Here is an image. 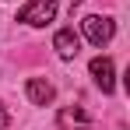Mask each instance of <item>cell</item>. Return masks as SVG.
<instances>
[{"label": "cell", "mask_w": 130, "mask_h": 130, "mask_svg": "<svg viewBox=\"0 0 130 130\" xmlns=\"http://www.w3.org/2000/svg\"><path fill=\"white\" fill-rule=\"evenodd\" d=\"M25 91H28V99H32L35 106H49V102H53V95H56L53 85H49L46 77H32V81L25 85Z\"/></svg>", "instance_id": "6"}, {"label": "cell", "mask_w": 130, "mask_h": 130, "mask_svg": "<svg viewBox=\"0 0 130 130\" xmlns=\"http://www.w3.org/2000/svg\"><path fill=\"white\" fill-rule=\"evenodd\" d=\"M81 28H85V39L91 46H106L112 35H116V25H112V18H106V14H88L85 21H81Z\"/></svg>", "instance_id": "2"}, {"label": "cell", "mask_w": 130, "mask_h": 130, "mask_svg": "<svg viewBox=\"0 0 130 130\" xmlns=\"http://www.w3.org/2000/svg\"><path fill=\"white\" fill-rule=\"evenodd\" d=\"M56 127L60 130H88L91 127V116L85 112V106H67L56 116Z\"/></svg>", "instance_id": "3"}, {"label": "cell", "mask_w": 130, "mask_h": 130, "mask_svg": "<svg viewBox=\"0 0 130 130\" xmlns=\"http://www.w3.org/2000/svg\"><path fill=\"white\" fill-rule=\"evenodd\" d=\"M0 130H7V112H4V106H0Z\"/></svg>", "instance_id": "7"}, {"label": "cell", "mask_w": 130, "mask_h": 130, "mask_svg": "<svg viewBox=\"0 0 130 130\" xmlns=\"http://www.w3.org/2000/svg\"><path fill=\"white\" fill-rule=\"evenodd\" d=\"M88 70H91L95 85L102 88V95H109V91L116 88V81H112V60H109V56H95V60L88 63Z\"/></svg>", "instance_id": "5"}, {"label": "cell", "mask_w": 130, "mask_h": 130, "mask_svg": "<svg viewBox=\"0 0 130 130\" xmlns=\"http://www.w3.org/2000/svg\"><path fill=\"white\" fill-rule=\"evenodd\" d=\"M53 49H56L60 60H74V56L81 53V39L74 35V28H60V32L53 35Z\"/></svg>", "instance_id": "4"}, {"label": "cell", "mask_w": 130, "mask_h": 130, "mask_svg": "<svg viewBox=\"0 0 130 130\" xmlns=\"http://www.w3.org/2000/svg\"><path fill=\"white\" fill-rule=\"evenodd\" d=\"M56 18V0H28L21 7V14H18V21L32 25V28H42Z\"/></svg>", "instance_id": "1"}]
</instances>
